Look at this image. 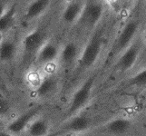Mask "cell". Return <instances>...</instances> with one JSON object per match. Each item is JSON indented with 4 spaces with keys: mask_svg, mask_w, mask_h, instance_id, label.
Masks as SVG:
<instances>
[{
    "mask_svg": "<svg viewBox=\"0 0 146 136\" xmlns=\"http://www.w3.org/2000/svg\"><path fill=\"white\" fill-rule=\"evenodd\" d=\"M141 23H142V20L139 17H131L125 22L109 49L104 61L105 66H107L113 61H115L119 55L125 49L128 48L137 38L139 30L141 28Z\"/></svg>",
    "mask_w": 146,
    "mask_h": 136,
    "instance_id": "obj_1",
    "label": "cell"
},
{
    "mask_svg": "<svg viewBox=\"0 0 146 136\" xmlns=\"http://www.w3.org/2000/svg\"><path fill=\"white\" fill-rule=\"evenodd\" d=\"M104 43V29L99 27L94 30V33L81 51L79 59L75 64V78L94 66L103 52Z\"/></svg>",
    "mask_w": 146,
    "mask_h": 136,
    "instance_id": "obj_2",
    "label": "cell"
},
{
    "mask_svg": "<svg viewBox=\"0 0 146 136\" xmlns=\"http://www.w3.org/2000/svg\"><path fill=\"white\" fill-rule=\"evenodd\" d=\"M95 80H96V74H93L87 79H85L84 83L75 90L70 99L67 108L64 113V121L75 114L80 113V112L86 106L91 98Z\"/></svg>",
    "mask_w": 146,
    "mask_h": 136,
    "instance_id": "obj_3",
    "label": "cell"
},
{
    "mask_svg": "<svg viewBox=\"0 0 146 136\" xmlns=\"http://www.w3.org/2000/svg\"><path fill=\"white\" fill-rule=\"evenodd\" d=\"M104 8L103 0H86L82 15L76 24L86 31H94L104 17Z\"/></svg>",
    "mask_w": 146,
    "mask_h": 136,
    "instance_id": "obj_4",
    "label": "cell"
},
{
    "mask_svg": "<svg viewBox=\"0 0 146 136\" xmlns=\"http://www.w3.org/2000/svg\"><path fill=\"white\" fill-rule=\"evenodd\" d=\"M143 47V40L137 36L128 48L121 54L114 61L113 71L119 74H123L132 69L141 54Z\"/></svg>",
    "mask_w": 146,
    "mask_h": 136,
    "instance_id": "obj_5",
    "label": "cell"
},
{
    "mask_svg": "<svg viewBox=\"0 0 146 136\" xmlns=\"http://www.w3.org/2000/svg\"><path fill=\"white\" fill-rule=\"evenodd\" d=\"M92 121L88 115L77 113L74 116L63 121V123L55 129L50 136H64L70 134H78L88 131L91 127Z\"/></svg>",
    "mask_w": 146,
    "mask_h": 136,
    "instance_id": "obj_6",
    "label": "cell"
},
{
    "mask_svg": "<svg viewBox=\"0 0 146 136\" xmlns=\"http://www.w3.org/2000/svg\"><path fill=\"white\" fill-rule=\"evenodd\" d=\"M42 109L43 105H35V106L26 110L25 112L17 115V117H15L12 121H10L7 124L5 130L16 136L22 135L29 123L36 116L40 115Z\"/></svg>",
    "mask_w": 146,
    "mask_h": 136,
    "instance_id": "obj_7",
    "label": "cell"
},
{
    "mask_svg": "<svg viewBox=\"0 0 146 136\" xmlns=\"http://www.w3.org/2000/svg\"><path fill=\"white\" fill-rule=\"evenodd\" d=\"M46 41V33L42 29H35L22 39V50L27 57L36 55L40 47Z\"/></svg>",
    "mask_w": 146,
    "mask_h": 136,
    "instance_id": "obj_8",
    "label": "cell"
},
{
    "mask_svg": "<svg viewBox=\"0 0 146 136\" xmlns=\"http://www.w3.org/2000/svg\"><path fill=\"white\" fill-rule=\"evenodd\" d=\"M60 48L52 41H46L35 55V62L39 65H46L58 60Z\"/></svg>",
    "mask_w": 146,
    "mask_h": 136,
    "instance_id": "obj_9",
    "label": "cell"
},
{
    "mask_svg": "<svg viewBox=\"0 0 146 136\" xmlns=\"http://www.w3.org/2000/svg\"><path fill=\"white\" fill-rule=\"evenodd\" d=\"M86 0H70L62 12V20L66 25L76 24L80 18Z\"/></svg>",
    "mask_w": 146,
    "mask_h": 136,
    "instance_id": "obj_10",
    "label": "cell"
},
{
    "mask_svg": "<svg viewBox=\"0 0 146 136\" xmlns=\"http://www.w3.org/2000/svg\"><path fill=\"white\" fill-rule=\"evenodd\" d=\"M80 54V48L75 42H68L60 49V54L58 60L61 64L64 67L72 66L73 64H76Z\"/></svg>",
    "mask_w": 146,
    "mask_h": 136,
    "instance_id": "obj_11",
    "label": "cell"
},
{
    "mask_svg": "<svg viewBox=\"0 0 146 136\" xmlns=\"http://www.w3.org/2000/svg\"><path fill=\"white\" fill-rule=\"evenodd\" d=\"M53 0H32L25 11V21L31 22L40 17L50 7Z\"/></svg>",
    "mask_w": 146,
    "mask_h": 136,
    "instance_id": "obj_12",
    "label": "cell"
},
{
    "mask_svg": "<svg viewBox=\"0 0 146 136\" xmlns=\"http://www.w3.org/2000/svg\"><path fill=\"white\" fill-rule=\"evenodd\" d=\"M132 126V121L128 118L118 117L109 121L104 125L102 129L103 133L111 135H122L126 133Z\"/></svg>",
    "mask_w": 146,
    "mask_h": 136,
    "instance_id": "obj_13",
    "label": "cell"
},
{
    "mask_svg": "<svg viewBox=\"0 0 146 136\" xmlns=\"http://www.w3.org/2000/svg\"><path fill=\"white\" fill-rule=\"evenodd\" d=\"M23 134L26 136H47L50 134V123L44 117L38 115L29 123Z\"/></svg>",
    "mask_w": 146,
    "mask_h": 136,
    "instance_id": "obj_14",
    "label": "cell"
},
{
    "mask_svg": "<svg viewBox=\"0 0 146 136\" xmlns=\"http://www.w3.org/2000/svg\"><path fill=\"white\" fill-rule=\"evenodd\" d=\"M58 80L54 75H48L42 79L36 89V94L39 98H44L52 95L57 89Z\"/></svg>",
    "mask_w": 146,
    "mask_h": 136,
    "instance_id": "obj_15",
    "label": "cell"
},
{
    "mask_svg": "<svg viewBox=\"0 0 146 136\" xmlns=\"http://www.w3.org/2000/svg\"><path fill=\"white\" fill-rule=\"evenodd\" d=\"M17 54V46L13 40L4 38L0 43V62L9 63L13 61Z\"/></svg>",
    "mask_w": 146,
    "mask_h": 136,
    "instance_id": "obj_16",
    "label": "cell"
},
{
    "mask_svg": "<svg viewBox=\"0 0 146 136\" xmlns=\"http://www.w3.org/2000/svg\"><path fill=\"white\" fill-rule=\"evenodd\" d=\"M17 17V6L12 5L7 7V11L0 17V34H5L14 26Z\"/></svg>",
    "mask_w": 146,
    "mask_h": 136,
    "instance_id": "obj_17",
    "label": "cell"
},
{
    "mask_svg": "<svg viewBox=\"0 0 146 136\" xmlns=\"http://www.w3.org/2000/svg\"><path fill=\"white\" fill-rule=\"evenodd\" d=\"M129 85L137 88H145L146 87V68L141 70L136 73L130 79Z\"/></svg>",
    "mask_w": 146,
    "mask_h": 136,
    "instance_id": "obj_18",
    "label": "cell"
},
{
    "mask_svg": "<svg viewBox=\"0 0 146 136\" xmlns=\"http://www.w3.org/2000/svg\"><path fill=\"white\" fill-rule=\"evenodd\" d=\"M11 113V103L9 100L0 94V118L5 120Z\"/></svg>",
    "mask_w": 146,
    "mask_h": 136,
    "instance_id": "obj_19",
    "label": "cell"
},
{
    "mask_svg": "<svg viewBox=\"0 0 146 136\" xmlns=\"http://www.w3.org/2000/svg\"><path fill=\"white\" fill-rule=\"evenodd\" d=\"M7 7L6 5H5L3 2H0V17L5 14V12L7 11Z\"/></svg>",
    "mask_w": 146,
    "mask_h": 136,
    "instance_id": "obj_20",
    "label": "cell"
},
{
    "mask_svg": "<svg viewBox=\"0 0 146 136\" xmlns=\"http://www.w3.org/2000/svg\"><path fill=\"white\" fill-rule=\"evenodd\" d=\"M0 136H16L12 133H10L9 132H7V130H4L0 128Z\"/></svg>",
    "mask_w": 146,
    "mask_h": 136,
    "instance_id": "obj_21",
    "label": "cell"
},
{
    "mask_svg": "<svg viewBox=\"0 0 146 136\" xmlns=\"http://www.w3.org/2000/svg\"><path fill=\"white\" fill-rule=\"evenodd\" d=\"M3 127H4V120L0 118V128L3 129Z\"/></svg>",
    "mask_w": 146,
    "mask_h": 136,
    "instance_id": "obj_22",
    "label": "cell"
},
{
    "mask_svg": "<svg viewBox=\"0 0 146 136\" xmlns=\"http://www.w3.org/2000/svg\"><path fill=\"white\" fill-rule=\"evenodd\" d=\"M4 34H0V43H1L2 42V40L4 39Z\"/></svg>",
    "mask_w": 146,
    "mask_h": 136,
    "instance_id": "obj_23",
    "label": "cell"
},
{
    "mask_svg": "<svg viewBox=\"0 0 146 136\" xmlns=\"http://www.w3.org/2000/svg\"><path fill=\"white\" fill-rule=\"evenodd\" d=\"M143 110H145V111H146V103H144V104H143Z\"/></svg>",
    "mask_w": 146,
    "mask_h": 136,
    "instance_id": "obj_24",
    "label": "cell"
},
{
    "mask_svg": "<svg viewBox=\"0 0 146 136\" xmlns=\"http://www.w3.org/2000/svg\"><path fill=\"white\" fill-rule=\"evenodd\" d=\"M145 3H146V0H145Z\"/></svg>",
    "mask_w": 146,
    "mask_h": 136,
    "instance_id": "obj_25",
    "label": "cell"
}]
</instances>
